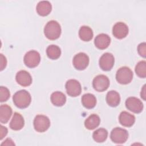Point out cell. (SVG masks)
<instances>
[{
    "label": "cell",
    "mask_w": 146,
    "mask_h": 146,
    "mask_svg": "<svg viewBox=\"0 0 146 146\" xmlns=\"http://www.w3.org/2000/svg\"><path fill=\"white\" fill-rule=\"evenodd\" d=\"M13 100L15 106L19 108H25L30 105L31 98L29 92L22 90L14 94Z\"/></svg>",
    "instance_id": "obj_1"
},
{
    "label": "cell",
    "mask_w": 146,
    "mask_h": 146,
    "mask_svg": "<svg viewBox=\"0 0 146 146\" xmlns=\"http://www.w3.org/2000/svg\"><path fill=\"white\" fill-rule=\"evenodd\" d=\"M44 33L48 39L55 40L60 35V26L56 21H50L46 25L44 29Z\"/></svg>",
    "instance_id": "obj_2"
},
{
    "label": "cell",
    "mask_w": 146,
    "mask_h": 146,
    "mask_svg": "<svg viewBox=\"0 0 146 146\" xmlns=\"http://www.w3.org/2000/svg\"><path fill=\"white\" fill-rule=\"evenodd\" d=\"M133 78V72L131 70L127 67L120 68L116 72V80L120 84H127L129 83Z\"/></svg>",
    "instance_id": "obj_3"
},
{
    "label": "cell",
    "mask_w": 146,
    "mask_h": 146,
    "mask_svg": "<svg viewBox=\"0 0 146 146\" xmlns=\"http://www.w3.org/2000/svg\"><path fill=\"white\" fill-rule=\"evenodd\" d=\"M50 125V121L48 117L43 115H38L34 120V129L39 132L47 131Z\"/></svg>",
    "instance_id": "obj_4"
},
{
    "label": "cell",
    "mask_w": 146,
    "mask_h": 146,
    "mask_svg": "<svg viewBox=\"0 0 146 146\" xmlns=\"http://www.w3.org/2000/svg\"><path fill=\"white\" fill-rule=\"evenodd\" d=\"M110 137L113 143L122 144L125 143L128 139V133L125 129L116 127L112 130Z\"/></svg>",
    "instance_id": "obj_5"
},
{
    "label": "cell",
    "mask_w": 146,
    "mask_h": 146,
    "mask_svg": "<svg viewBox=\"0 0 146 146\" xmlns=\"http://www.w3.org/2000/svg\"><path fill=\"white\" fill-rule=\"evenodd\" d=\"M23 60L25 65L28 67H35L40 62V54L38 52L35 50L29 51L25 54Z\"/></svg>",
    "instance_id": "obj_6"
},
{
    "label": "cell",
    "mask_w": 146,
    "mask_h": 146,
    "mask_svg": "<svg viewBox=\"0 0 146 146\" xmlns=\"http://www.w3.org/2000/svg\"><path fill=\"white\" fill-rule=\"evenodd\" d=\"M110 80L108 77L104 75H99L93 80L92 86L94 88L99 92L106 91L109 87Z\"/></svg>",
    "instance_id": "obj_7"
},
{
    "label": "cell",
    "mask_w": 146,
    "mask_h": 146,
    "mask_svg": "<svg viewBox=\"0 0 146 146\" xmlns=\"http://www.w3.org/2000/svg\"><path fill=\"white\" fill-rule=\"evenodd\" d=\"M72 63L76 69L83 70L89 64V58L85 53L80 52L75 55L73 58Z\"/></svg>",
    "instance_id": "obj_8"
},
{
    "label": "cell",
    "mask_w": 146,
    "mask_h": 146,
    "mask_svg": "<svg viewBox=\"0 0 146 146\" xmlns=\"http://www.w3.org/2000/svg\"><path fill=\"white\" fill-rule=\"evenodd\" d=\"M66 89L67 94L72 97L79 95L82 91L80 83L75 79H70L66 83Z\"/></svg>",
    "instance_id": "obj_9"
},
{
    "label": "cell",
    "mask_w": 146,
    "mask_h": 146,
    "mask_svg": "<svg viewBox=\"0 0 146 146\" xmlns=\"http://www.w3.org/2000/svg\"><path fill=\"white\" fill-rule=\"evenodd\" d=\"M125 106L128 110L134 112L140 113L143 111V104L141 101L135 97H129L125 101Z\"/></svg>",
    "instance_id": "obj_10"
},
{
    "label": "cell",
    "mask_w": 146,
    "mask_h": 146,
    "mask_svg": "<svg viewBox=\"0 0 146 146\" xmlns=\"http://www.w3.org/2000/svg\"><path fill=\"white\" fill-rule=\"evenodd\" d=\"M115 59L113 55L109 52L104 53L99 59V66L104 71H110L113 67Z\"/></svg>",
    "instance_id": "obj_11"
},
{
    "label": "cell",
    "mask_w": 146,
    "mask_h": 146,
    "mask_svg": "<svg viewBox=\"0 0 146 146\" xmlns=\"http://www.w3.org/2000/svg\"><path fill=\"white\" fill-rule=\"evenodd\" d=\"M112 33L117 39L124 38L128 34V27L123 22H117L113 27Z\"/></svg>",
    "instance_id": "obj_12"
},
{
    "label": "cell",
    "mask_w": 146,
    "mask_h": 146,
    "mask_svg": "<svg viewBox=\"0 0 146 146\" xmlns=\"http://www.w3.org/2000/svg\"><path fill=\"white\" fill-rule=\"evenodd\" d=\"M15 79L17 83L23 87L29 86L32 83L31 75L25 70H21L18 72Z\"/></svg>",
    "instance_id": "obj_13"
},
{
    "label": "cell",
    "mask_w": 146,
    "mask_h": 146,
    "mask_svg": "<svg viewBox=\"0 0 146 146\" xmlns=\"http://www.w3.org/2000/svg\"><path fill=\"white\" fill-rule=\"evenodd\" d=\"M111 42L110 37L106 34L98 35L95 38L94 43L95 46L100 50H104L108 47Z\"/></svg>",
    "instance_id": "obj_14"
},
{
    "label": "cell",
    "mask_w": 146,
    "mask_h": 146,
    "mask_svg": "<svg viewBox=\"0 0 146 146\" xmlns=\"http://www.w3.org/2000/svg\"><path fill=\"white\" fill-rule=\"evenodd\" d=\"M24 124L25 121L23 116L20 113L15 112L10 123V127L13 130L18 131L23 128Z\"/></svg>",
    "instance_id": "obj_15"
},
{
    "label": "cell",
    "mask_w": 146,
    "mask_h": 146,
    "mask_svg": "<svg viewBox=\"0 0 146 146\" xmlns=\"http://www.w3.org/2000/svg\"><path fill=\"white\" fill-rule=\"evenodd\" d=\"M119 120L120 123L122 125L129 127H131L134 124L135 117L133 115L126 111H123L119 115Z\"/></svg>",
    "instance_id": "obj_16"
},
{
    "label": "cell",
    "mask_w": 146,
    "mask_h": 146,
    "mask_svg": "<svg viewBox=\"0 0 146 146\" xmlns=\"http://www.w3.org/2000/svg\"><path fill=\"white\" fill-rule=\"evenodd\" d=\"M52 9L51 4L47 1H40L36 6V12L39 15L46 16L48 15Z\"/></svg>",
    "instance_id": "obj_17"
},
{
    "label": "cell",
    "mask_w": 146,
    "mask_h": 146,
    "mask_svg": "<svg viewBox=\"0 0 146 146\" xmlns=\"http://www.w3.org/2000/svg\"><path fill=\"white\" fill-rule=\"evenodd\" d=\"M120 101V98L119 93L115 91L111 90L107 94L106 102L107 104L111 107L117 106Z\"/></svg>",
    "instance_id": "obj_18"
},
{
    "label": "cell",
    "mask_w": 146,
    "mask_h": 146,
    "mask_svg": "<svg viewBox=\"0 0 146 146\" xmlns=\"http://www.w3.org/2000/svg\"><path fill=\"white\" fill-rule=\"evenodd\" d=\"M51 101L52 103L58 107L63 106L66 101V97L65 95L60 91H56L53 92L51 95Z\"/></svg>",
    "instance_id": "obj_19"
},
{
    "label": "cell",
    "mask_w": 146,
    "mask_h": 146,
    "mask_svg": "<svg viewBox=\"0 0 146 146\" xmlns=\"http://www.w3.org/2000/svg\"><path fill=\"white\" fill-rule=\"evenodd\" d=\"M100 121V119L98 115L96 114H92L86 119L84 125L88 129H94L99 126Z\"/></svg>",
    "instance_id": "obj_20"
},
{
    "label": "cell",
    "mask_w": 146,
    "mask_h": 146,
    "mask_svg": "<svg viewBox=\"0 0 146 146\" xmlns=\"http://www.w3.org/2000/svg\"><path fill=\"white\" fill-rule=\"evenodd\" d=\"M12 114L11 108L7 104H2L0 107V121L2 123H6Z\"/></svg>",
    "instance_id": "obj_21"
},
{
    "label": "cell",
    "mask_w": 146,
    "mask_h": 146,
    "mask_svg": "<svg viewBox=\"0 0 146 146\" xmlns=\"http://www.w3.org/2000/svg\"><path fill=\"white\" fill-rule=\"evenodd\" d=\"M82 103L84 107L91 109L95 106L96 99L95 96L91 94H86L82 97Z\"/></svg>",
    "instance_id": "obj_22"
},
{
    "label": "cell",
    "mask_w": 146,
    "mask_h": 146,
    "mask_svg": "<svg viewBox=\"0 0 146 146\" xmlns=\"http://www.w3.org/2000/svg\"><path fill=\"white\" fill-rule=\"evenodd\" d=\"M80 38L83 41H90L93 37L92 29L87 26H83L80 27L79 31Z\"/></svg>",
    "instance_id": "obj_23"
},
{
    "label": "cell",
    "mask_w": 146,
    "mask_h": 146,
    "mask_svg": "<svg viewBox=\"0 0 146 146\" xmlns=\"http://www.w3.org/2000/svg\"><path fill=\"white\" fill-rule=\"evenodd\" d=\"M47 56L51 59H56L60 56V48L56 45L51 44L47 47L46 49Z\"/></svg>",
    "instance_id": "obj_24"
},
{
    "label": "cell",
    "mask_w": 146,
    "mask_h": 146,
    "mask_svg": "<svg viewBox=\"0 0 146 146\" xmlns=\"http://www.w3.org/2000/svg\"><path fill=\"white\" fill-rule=\"evenodd\" d=\"M108 132L104 128H99L94 132L92 137L94 140L98 143L104 142L107 138Z\"/></svg>",
    "instance_id": "obj_25"
},
{
    "label": "cell",
    "mask_w": 146,
    "mask_h": 146,
    "mask_svg": "<svg viewBox=\"0 0 146 146\" xmlns=\"http://www.w3.org/2000/svg\"><path fill=\"white\" fill-rule=\"evenodd\" d=\"M135 72L138 76L142 78L146 77V62L144 60L139 62L135 67Z\"/></svg>",
    "instance_id": "obj_26"
},
{
    "label": "cell",
    "mask_w": 146,
    "mask_h": 146,
    "mask_svg": "<svg viewBox=\"0 0 146 146\" xmlns=\"http://www.w3.org/2000/svg\"><path fill=\"white\" fill-rule=\"evenodd\" d=\"M10 91L7 88L1 86L0 87V100L1 102H5L10 98Z\"/></svg>",
    "instance_id": "obj_27"
},
{
    "label": "cell",
    "mask_w": 146,
    "mask_h": 146,
    "mask_svg": "<svg viewBox=\"0 0 146 146\" xmlns=\"http://www.w3.org/2000/svg\"><path fill=\"white\" fill-rule=\"evenodd\" d=\"M137 51L140 56L145 58L146 56V44L145 42L139 44L137 47Z\"/></svg>",
    "instance_id": "obj_28"
},
{
    "label": "cell",
    "mask_w": 146,
    "mask_h": 146,
    "mask_svg": "<svg viewBox=\"0 0 146 146\" xmlns=\"http://www.w3.org/2000/svg\"><path fill=\"white\" fill-rule=\"evenodd\" d=\"M0 59H1V70L2 71L6 66L7 60H6L5 56L2 54H1V55H0Z\"/></svg>",
    "instance_id": "obj_29"
},
{
    "label": "cell",
    "mask_w": 146,
    "mask_h": 146,
    "mask_svg": "<svg viewBox=\"0 0 146 146\" xmlns=\"http://www.w3.org/2000/svg\"><path fill=\"white\" fill-rule=\"evenodd\" d=\"M7 133V129L6 127L1 125V131H0V139H2Z\"/></svg>",
    "instance_id": "obj_30"
},
{
    "label": "cell",
    "mask_w": 146,
    "mask_h": 146,
    "mask_svg": "<svg viewBox=\"0 0 146 146\" xmlns=\"http://www.w3.org/2000/svg\"><path fill=\"white\" fill-rule=\"evenodd\" d=\"M14 145L15 144L11 139L7 138L1 144V145Z\"/></svg>",
    "instance_id": "obj_31"
},
{
    "label": "cell",
    "mask_w": 146,
    "mask_h": 146,
    "mask_svg": "<svg viewBox=\"0 0 146 146\" xmlns=\"http://www.w3.org/2000/svg\"><path fill=\"white\" fill-rule=\"evenodd\" d=\"M140 95H141V98L145 100V85H144L143 86V87L141 89V94H140Z\"/></svg>",
    "instance_id": "obj_32"
}]
</instances>
